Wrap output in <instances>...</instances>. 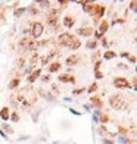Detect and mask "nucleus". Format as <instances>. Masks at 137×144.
Wrapping results in <instances>:
<instances>
[{
  "instance_id": "nucleus-26",
  "label": "nucleus",
  "mask_w": 137,
  "mask_h": 144,
  "mask_svg": "<svg viewBox=\"0 0 137 144\" xmlns=\"http://www.w3.org/2000/svg\"><path fill=\"white\" fill-rule=\"evenodd\" d=\"M99 118H100V112H99V110H94V116H93V119H94L96 122H99Z\"/></svg>"
},
{
  "instance_id": "nucleus-19",
  "label": "nucleus",
  "mask_w": 137,
  "mask_h": 144,
  "mask_svg": "<svg viewBox=\"0 0 137 144\" xmlns=\"http://www.w3.org/2000/svg\"><path fill=\"white\" fill-rule=\"evenodd\" d=\"M37 60H38V55L35 53V55L31 58V60H30V66H31V68H34V65L37 63Z\"/></svg>"
},
{
  "instance_id": "nucleus-16",
  "label": "nucleus",
  "mask_w": 137,
  "mask_h": 144,
  "mask_svg": "<svg viewBox=\"0 0 137 144\" xmlns=\"http://www.w3.org/2000/svg\"><path fill=\"white\" fill-rule=\"evenodd\" d=\"M115 56H116V53H115V51H111V50L105 51V55H103V58H105V59H108V60H109V59H113Z\"/></svg>"
},
{
  "instance_id": "nucleus-31",
  "label": "nucleus",
  "mask_w": 137,
  "mask_h": 144,
  "mask_svg": "<svg viewBox=\"0 0 137 144\" xmlns=\"http://www.w3.org/2000/svg\"><path fill=\"white\" fill-rule=\"evenodd\" d=\"M57 5H61V6H68L69 2H66V0H61V2H57Z\"/></svg>"
},
{
  "instance_id": "nucleus-15",
  "label": "nucleus",
  "mask_w": 137,
  "mask_h": 144,
  "mask_svg": "<svg viewBox=\"0 0 137 144\" xmlns=\"http://www.w3.org/2000/svg\"><path fill=\"white\" fill-rule=\"evenodd\" d=\"M0 118H2L3 121L9 119V109H8V107H3V109L0 110Z\"/></svg>"
},
{
  "instance_id": "nucleus-4",
  "label": "nucleus",
  "mask_w": 137,
  "mask_h": 144,
  "mask_svg": "<svg viewBox=\"0 0 137 144\" xmlns=\"http://www.w3.org/2000/svg\"><path fill=\"white\" fill-rule=\"evenodd\" d=\"M113 85L118 88V90H125V88H130V82L122 78V77H118V78H115L113 79Z\"/></svg>"
},
{
  "instance_id": "nucleus-6",
  "label": "nucleus",
  "mask_w": 137,
  "mask_h": 144,
  "mask_svg": "<svg viewBox=\"0 0 137 144\" xmlns=\"http://www.w3.org/2000/svg\"><path fill=\"white\" fill-rule=\"evenodd\" d=\"M71 40H72V35H71L69 32H62V34H59V38H57V41H59L62 46H66V47H69Z\"/></svg>"
},
{
  "instance_id": "nucleus-41",
  "label": "nucleus",
  "mask_w": 137,
  "mask_h": 144,
  "mask_svg": "<svg viewBox=\"0 0 137 144\" xmlns=\"http://www.w3.org/2000/svg\"><path fill=\"white\" fill-rule=\"evenodd\" d=\"M136 5H137L136 2H131V9H133V10H136Z\"/></svg>"
},
{
  "instance_id": "nucleus-12",
  "label": "nucleus",
  "mask_w": 137,
  "mask_h": 144,
  "mask_svg": "<svg viewBox=\"0 0 137 144\" xmlns=\"http://www.w3.org/2000/svg\"><path fill=\"white\" fill-rule=\"evenodd\" d=\"M40 75H41V69H37V71H34L32 74L28 77V82H34L37 78H40Z\"/></svg>"
},
{
  "instance_id": "nucleus-9",
  "label": "nucleus",
  "mask_w": 137,
  "mask_h": 144,
  "mask_svg": "<svg viewBox=\"0 0 137 144\" xmlns=\"http://www.w3.org/2000/svg\"><path fill=\"white\" fill-rule=\"evenodd\" d=\"M59 81L61 82H71V84H74L75 78L72 75H69V74H64V75H59Z\"/></svg>"
},
{
  "instance_id": "nucleus-32",
  "label": "nucleus",
  "mask_w": 137,
  "mask_h": 144,
  "mask_svg": "<svg viewBox=\"0 0 137 144\" xmlns=\"http://www.w3.org/2000/svg\"><path fill=\"white\" fill-rule=\"evenodd\" d=\"M49 79H50V75H49V74H47V75H43V77H41V81H43V82H47Z\"/></svg>"
},
{
  "instance_id": "nucleus-36",
  "label": "nucleus",
  "mask_w": 137,
  "mask_h": 144,
  "mask_svg": "<svg viewBox=\"0 0 137 144\" xmlns=\"http://www.w3.org/2000/svg\"><path fill=\"white\" fill-rule=\"evenodd\" d=\"M128 60H130L131 63H136V56H128Z\"/></svg>"
},
{
  "instance_id": "nucleus-2",
  "label": "nucleus",
  "mask_w": 137,
  "mask_h": 144,
  "mask_svg": "<svg viewBox=\"0 0 137 144\" xmlns=\"http://www.w3.org/2000/svg\"><path fill=\"white\" fill-rule=\"evenodd\" d=\"M43 29H44L43 24H40V22H34V24H32V28L30 29V31H31V35H32V38L37 40V38L43 34Z\"/></svg>"
},
{
  "instance_id": "nucleus-1",
  "label": "nucleus",
  "mask_w": 137,
  "mask_h": 144,
  "mask_svg": "<svg viewBox=\"0 0 137 144\" xmlns=\"http://www.w3.org/2000/svg\"><path fill=\"white\" fill-rule=\"evenodd\" d=\"M109 106L112 107V109H115V110L122 109V107L125 106V100H124V97L120 96V94H113V96H111V99H109Z\"/></svg>"
},
{
  "instance_id": "nucleus-34",
  "label": "nucleus",
  "mask_w": 137,
  "mask_h": 144,
  "mask_svg": "<svg viewBox=\"0 0 137 144\" xmlns=\"http://www.w3.org/2000/svg\"><path fill=\"white\" fill-rule=\"evenodd\" d=\"M96 78L97 79H102L103 78V74H102V72H96Z\"/></svg>"
},
{
  "instance_id": "nucleus-35",
  "label": "nucleus",
  "mask_w": 137,
  "mask_h": 144,
  "mask_svg": "<svg viewBox=\"0 0 137 144\" xmlns=\"http://www.w3.org/2000/svg\"><path fill=\"white\" fill-rule=\"evenodd\" d=\"M108 44H109L108 40H106V38H102V46H103V47H108Z\"/></svg>"
},
{
  "instance_id": "nucleus-3",
  "label": "nucleus",
  "mask_w": 137,
  "mask_h": 144,
  "mask_svg": "<svg viewBox=\"0 0 137 144\" xmlns=\"http://www.w3.org/2000/svg\"><path fill=\"white\" fill-rule=\"evenodd\" d=\"M103 13H105V6H102V5H94V7H93V10H91L90 15L94 18V22H97V21H99V18L103 16Z\"/></svg>"
},
{
  "instance_id": "nucleus-23",
  "label": "nucleus",
  "mask_w": 137,
  "mask_h": 144,
  "mask_svg": "<svg viewBox=\"0 0 137 144\" xmlns=\"http://www.w3.org/2000/svg\"><path fill=\"white\" fill-rule=\"evenodd\" d=\"M38 5L43 6V7H50V2H46V0H41V2H38Z\"/></svg>"
},
{
  "instance_id": "nucleus-18",
  "label": "nucleus",
  "mask_w": 137,
  "mask_h": 144,
  "mask_svg": "<svg viewBox=\"0 0 137 144\" xmlns=\"http://www.w3.org/2000/svg\"><path fill=\"white\" fill-rule=\"evenodd\" d=\"M18 85H19V78H15V79H12V81H10L9 88H10V90H13V88H16Z\"/></svg>"
},
{
  "instance_id": "nucleus-5",
  "label": "nucleus",
  "mask_w": 137,
  "mask_h": 144,
  "mask_svg": "<svg viewBox=\"0 0 137 144\" xmlns=\"http://www.w3.org/2000/svg\"><path fill=\"white\" fill-rule=\"evenodd\" d=\"M108 28H109V24H108V21H106V19H103V21L100 22V25H99V29H97V32L94 34V40L97 41V38H100L102 35L108 31Z\"/></svg>"
},
{
  "instance_id": "nucleus-13",
  "label": "nucleus",
  "mask_w": 137,
  "mask_h": 144,
  "mask_svg": "<svg viewBox=\"0 0 137 144\" xmlns=\"http://www.w3.org/2000/svg\"><path fill=\"white\" fill-rule=\"evenodd\" d=\"M62 68V65H61V62H53L50 66H49V72H57Z\"/></svg>"
},
{
  "instance_id": "nucleus-21",
  "label": "nucleus",
  "mask_w": 137,
  "mask_h": 144,
  "mask_svg": "<svg viewBox=\"0 0 137 144\" xmlns=\"http://www.w3.org/2000/svg\"><path fill=\"white\" fill-rule=\"evenodd\" d=\"M9 118H10L13 122H18V121H19V115H18L16 112H12V115H9Z\"/></svg>"
},
{
  "instance_id": "nucleus-11",
  "label": "nucleus",
  "mask_w": 137,
  "mask_h": 144,
  "mask_svg": "<svg viewBox=\"0 0 137 144\" xmlns=\"http://www.w3.org/2000/svg\"><path fill=\"white\" fill-rule=\"evenodd\" d=\"M74 24H75V19H74L72 16H65V18H64V25H65L66 28H72Z\"/></svg>"
},
{
  "instance_id": "nucleus-40",
  "label": "nucleus",
  "mask_w": 137,
  "mask_h": 144,
  "mask_svg": "<svg viewBox=\"0 0 137 144\" xmlns=\"http://www.w3.org/2000/svg\"><path fill=\"white\" fill-rule=\"evenodd\" d=\"M31 71H32V68H31V66H28V68L25 69V74H30V72H31Z\"/></svg>"
},
{
  "instance_id": "nucleus-8",
  "label": "nucleus",
  "mask_w": 137,
  "mask_h": 144,
  "mask_svg": "<svg viewBox=\"0 0 137 144\" xmlns=\"http://www.w3.org/2000/svg\"><path fill=\"white\" fill-rule=\"evenodd\" d=\"M78 62H80V58H78L77 55H71L69 58H66V65L68 66H75Z\"/></svg>"
},
{
  "instance_id": "nucleus-33",
  "label": "nucleus",
  "mask_w": 137,
  "mask_h": 144,
  "mask_svg": "<svg viewBox=\"0 0 137 144\" xmlns=\"http://www.w3.org/2000/svg\"><path fill=\"white\" fill-rule=\"evenodd\" d=\"M99 55H100V53H99V51H96V53H94V55H93V56H91V60H93V62H94V60H96V59H97V58H99Z\"/></svg>"
},
{
  "instance_id": "nucleus-24",
  "label": "nucleus",
  "mask_w": 137,
  "mask_h": 144,
  "mask_svg": "<svg viewBox=\"0 0 137 144\" xmlns=\"http://www.w3.org/2000/svg\"><path fill=\"white\" fill-rule=\"evenodd\" d=\"M27 44H28V38H22L21 41H19V46H21V47H25L27 49Z\"/></svg>"
},
{
  "instance_id": "nucleus-39",
  "label": "nucleus",
  "mask_w": 137,
  "mask_h": 144,
  "mask_svg": "<svg viewBox=\"0 0 137 144\" xmlns=\"http://www.w3.org/2000/svg\"><path fill=\"white\" fill-rule=\"evenodd\" d=\"M130 55H128V53L127 51H124V53H121V58H128Z\"/></svg>"
},
{
  "instance_id": "nucleus-25",
  "label": "nucleus",
  "mask_w": 137,
  "mask_h": 144,
  "mask_svg": "<svg viewBox=\"0 0 137 144\" xmlns=\"http://www.w3.org/2000/svg\"><path fill=\"white\" fill-rule=\"evenodd\" d=\"M3 130H5L6 132H9V134H10V132H13V130H12V128L9 127V125H8V123H3Z\"/></svg>"
},
{
  "instance_id": "nucleus-22",
  "label": "nucleus",
  "mask_w": 137,
  "mask_h": 144,
  "mask_svg": "<svg viewBox=\"0 0 137 144\" xmlns=\"http://www.w3.org/2000/svg\"><path fill=\"white\" fill-rule=\"evenodd\" d=\"M96 90H97V84H96V82H93V84L89 87V90H87V91H89V93H94Z\"/></svg>"
},
{
  "instance_id": "nucleus-17",
  "label": "nucleus",
  "mask_w": 137,
  "mask_h": 144,
  "mask_svg": "<svg viewBox=\"0 0 137 144\" xmlns=\"http://www.w3.org/2000/svg\"><path fill=\"white\" fill-rule=\"evenodd\" d=\"M86 47H87V49H91V50H93V49H96V47H97V41H96V40H90V41H87Z\"/></svg>"
},
{
  "instance_id": "nucleus-14",
  "label": "nucleus",
  "mask_w": 137,
  "mask_h": 144,
  "mask_svg": "<svg viewBox=\"0 0 137 144\" xmlns=\"http://www.w3.org/2000/svg\"><path fill=\"white\" fill-rule=\"evenodd\" d=\"M90 101H91V104H93L94 107H102V106H103L102 100H100L99 97H96V96H94V97H91V99H90Z\"/></svg>"
},
{
  "instance_id": "nucleus-20",
  "label": "nucleus",
  "mask_w": 137,
  "mask_h": 144,
  "mask_svg": "<svg viewBox=\"0 0 137 144\" xmlns=\"http://www.w3.org/2000/svg\"><path fill=\"white\" fill-rule=\"evenodd\" d=\"M25 10H27L25 7H21V9H18V10H15V13H13V15H15V18H19V16H21V15H22V13H24Z\"/></svg>"
},
{
  "instance_id": "nucleus-38",
  "label": "nucleus",
  "mask_w": 137,
  "mask_h": 144,
  "mask_svg": "<svg viewBox=\"0 0 137 144\" xmlns=\"http://www.w3.org/2000/svg\"><path fill=\"white\" fill-rule=\"evenodd\" d=\"M71 113H74V115H77V116H80V115H81L80 112H77V110H74V109H71Z\"/></svg>"
},
{
  "instance_id": "nucleus-28",
  "label": "nucleus",
  "mask_w": 137,
  "mask_h": 144,
  "mask_svg": "<svg viewBox=\"0 0 137 144\" xmlns=\"http://www.w3.org/2000/svg\"><path fill=\"white\" fill-rule=\"evenodd\" d=\"M30 12H31L32 15H35V13H38V9H37L35 6H30Z\"/></svg>"
},
{
  "instance_id": "nucleus-37",
  "label": "nucleus",
  "mask_w": 137,
  "mask_h": 144,
  "mask_svg": "<svg viewBox=\"0 0 137 144\" xmlns=\"http://www.w3.org/2000/svg\"><path fill=\"white\" fill-rule=\"evenodd\" d=\"M103 144H113V141H112V140H106V138H105V140H103Z\"/></svg>"
},
{
  "instance_id": "nucleus-27",
  "label": "nucleus",
  "mask_w": 137,
  "mask_h": 144,
  "mask_svg": "<svg viewBox=\"0 0 137 144\" xmlns=\"http://www.w3.org/2000/svg\"><path fill=\"white\" fill-rule=\"evenodd\" d=\"M24 63H25V59H24V58H19V59H18V68H22Z\"/></svg>"
},
{
  "instance_id": "nucleus-30",
  "label": "nucleus",
  "mask_w": 137,
  "mask_h": 144,
  "mask_svg": "<svg viewBox=\"0 0 137 144\" xmlns=\"http://www.w3.org/2000/svg\"><path fill=\"white\" fill-rule=\"evenodd\" d=\"M84 90H86V88H75V90H74V94H81Z\"/></svg>"
},
{
  "instance_id": "nucleus-29",
  "label": "nucleus",
  "mask_w": 137,
  "mask_h": 144,
  "mask_svg": "<svg viewBox=\"0 0 137 144\" xmlns=\"http://www.w3.org/2000/svg\"><path fill=\"white\" fill-rule=\"evenodd\" d=\"M109 121V118H108V115H100V122H108Z\"/></svg>"
},
{
  "instance_id": "nucleus-7",
  "label": "nucleus",
  "mask_w": 137,
  "mask_h": 144,
  "mask_svg": "<svg viewBox=\"0 0 137 144\" xmlns=\"http://www.w3.org/2000/svg\"><path fill=\"white\" fill-rule=\"evenodd\" d=\"M77 32H78V35H83V37H90V35H93V29L91 28H78L77 29Z\"/></svg>"
},
{
  "instance_id": "nucleus-10",
  "label": "nucleus",
  "mask_w": 137,
  "mask_h": 144,
  "mask_svg": "<svg viewBox=\"0 0 137 144\" xmlns=\"http://www.w3.org/2000/svg\"><path fill=\"white\" fill-rule=\"evenodd\" d=\"M81 46V41L80 40H78L77 37H75V35H72V40H71V44H69V49L71 50H77L78 47H80Z\"/></svg>"
}]
</instances>
